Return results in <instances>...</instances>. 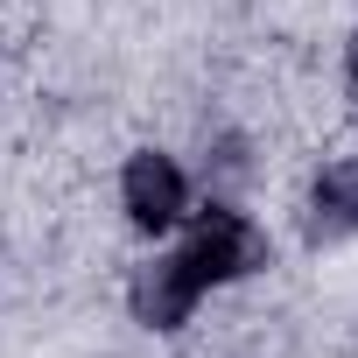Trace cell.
I'll return each mask as SVG.
<instances>
[{
    "label": "cell",
    "mask_w": 358,
    "mask_h": 358,
    "mask_svg": "<svg viewBox=\"0 0 358 358\" xmlns=\"http://www.w3.org/2000/svg\"><path fill=\"white\" fill-rule=\"evenodd\" d=\"M183 225H190L183 246L162 253L155 267H141L134 288H127V302H134V316H141L148 330H183L190 309H197L211 288L246 281L253 267H267V232H260L239 204H204V211H190Z\"/></svg>",
    "instance_id": "1"
},
{
    "label": "cell",
    "mask_w": 358,
    "mask_h": 358,
    "mask_svg": "<svg viewBox=\"0 0 358 358\" xmlns=\"http://www.w3.org/2000/svg\"><path fill=\"white\" fill-rule=\"evenodd\" d=\"M344 71H351V99H358V43H351V64Z\"/></svg>",
    "instance_id": "4"
},
{
    "label": "cell",
    "mask_w": 358,
    "mask_h": 358,
    "mask_svg": "<svg viewBox=\"0 0 358 358\" xmlns=\"http://www.w3.org/2000/svg\"><path fill=\"white\" fill-rule=\"evenodd\" d=\"M309 239H358V155L330 162L309 183Z\"/></svg>",
    "instance_id": "3"
},
{
    "label": "cell",
    "mask_w": 358,
    "mask_h": 358,
    "mask_svg": "<svg viewBox=\"0 0 358 358\" xmlns=\"http://www.w3.org/2000/svg\"><path fill=\"white\" fill-rule=\"evenodd\" d=\"M120 211H127V225H134L141 239L176 232V225L190 218V176H183V162L141 148V155L120 169Z\"/></svg>",
    "instance_id": "2"
}]
</instances>
